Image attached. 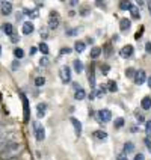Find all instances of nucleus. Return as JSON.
I'll list each match as a JSON object with an SVG mask.
<instances>
[{
    "instance_id": "obj_36",
    "label": "nucleus",
    "mask_w": 151,
    "mask_h": 160,
    "mask_svg": "<svg viewBox=\"0 0 151 160\" xmlns=\"http://www.w3.org/2000/svg\"><path fill=\"white\" fill-rule=\"evenodd\" d=\"M41 36L43 38H48V30L47 29H41Z\"/></svg>"
},
{
    "instance_id": "obj_47",
    "label": "nucleus",
    "mask_w": 151,
    "mask_h": 160,
    "mask_svg": "<svg viewBox=\"0 0 151 160\" xmlns=\"http://www.w3.org/2000/svg\"><path fill=\"white\" fill-rule=\"evenodd\" d=\"M0 56H2V45H0Z\"/></svg>"
},
{
    "instance_id": "obj_6",
    "label": "nucleus",
    "mask_w": 151,
    "mask_h": 160,
    "mask_svg": "<svg viewBox=\"0 0 151 160\" xmlns=\"http://www.w3.org/2000/svg\"><path fill=\"white\" fill-rule=\"evenodd\" d=\"M35 138H36V141H39V142H43V141L45 139V130H44V127H43V125H36Z\"/></svg>"
},
{
    "instance_id": "obj_23",
    "label": "nucleus",
    "mask_w": 151,
    "mask_h": 160,
    "mask_svg": "<svg viewBox=\"0 0 151 160\" xmlns=\"http://www.w3.org/2000/svg\"><path fill=\"white\" fill-rule=\"evenodd\" d=\"M38 50H39V52H41V53L47 54V53H48V45L45 44V42H41V44L38 45Z\"/></svg>"
},
{
    "instance_id": "obj_7",
    "label": "nucleus",
    "mask_w": 151,
    "mask_h": 160,
    "mask_svg": "<svg viewBox=\"0 0 151 160\" xmlns=\"http://www.w3.org/2000/svg\"><path fill=\"white\" fill-rule=\"evenodd\" d=\"M133 45H125V47H123L121 48V52H119V54H121V58H124V59H127V58H130L132 54H133Z\"/></svg>"
},
{
    "instance_id": "obj_34",
    "label": "nucleus",
    "mask_w": 151,
    "mask_h": 160,
    "mask_svg": "<svg viewBox=\"0 0 151 160\" xmlns=\"http://www.w3.org/2000/svg\"><path fill=\"white\" fill-rule=\"evenodd\" d=\"M8 143H9V142H5V141H0V152H2L3 150H5V148H6V147H8Z\"/></svg>"
},
{
    "instance_id": "obj_31",
    "label": "nucleus",
    "mask_w": 151,
    "mask_h": 160,
    "mask_svg": "<svg viewBox=\"0 0 151 160\" xmlns=\"http://www.w3.org/2000/svg\"><path fill=\"white\" fill-rule=\"evenodd\" d=\"M48 65V58L44 56V58H41V61H39V67H47Z\"/></svg>"
},
{
    "instance_id": "obj_21",
    "label": "nucleus",
    "mask_w": 151,
    "mask_h": 160,
    "mask_svg": "<svg viewBox=\"0 0 151 160\" xmlns=\"http://www.w3.org/2000/svg\"><path fill=\"white\" fill-rule=\"evenodd\" d=\"M130 12H132V17L133 18H136V20L141 18V11L136 8V6H132V8H130Z\"/></svg>"
},
{
    "instance_id": "obj_20",
    "label": "nucleus",
    "mask_w": 151,
    "mask_h": 160,
    "mask_svg": "<svg viewBox=\"0 0 151 160\" xmlns=\"http://www.w3.org/2000/svg\"><path fill=\"white\" fill-rule=\"evenodd\" d=\"M100 54H101V48H100V47H94V48L91 50V54H89V56H91L92 59H97Z\"/></svg>"
},
{
    "instance_id": "obj_41",
    "label": "nucleus",
    "mask_w": 151,
    "mask_h": 160,
    "mask_svg": "<svg viewBox=\"0 0 151 160\" xmlns=\"http://www.w3.org/2000/svg\"><path fill=\"white\" fill-rule=\"evenodd\" d=\"M36 52H38V47H32V48H30V52H29V54H30V56H33Z\"/></svg>"
},
{
    "instance_id": "obj_5",
    "label": "nucleus",
    "mask_w": 151,
    "mask_h": 160,
    "mask_svg": "<svg viewBox=\"0 0 151 160\" xmlns=\"http://www.w3.org/2000/svg\"><path fill=\"white\" fill-rule=\"evenodd\" d=\"M98 116H100V121H103V122H109L112 119V113L109 109H101L98 112Z\"/></svg>"
},
{
    "instance_id": "obj_13",
    "label": "nucleus",
    "mask_w": 151,
    "mask_h": 160,
    "mask_svg": "<svg viewBox=\"0 0 151 160\" xmlns=\"http://www.w3.org/2000/svg\"><path fill=\"white\" fill-rule=\"evenodd\" d=\"M3 32L6 33V36H12L14 35V27L11 23H5L3 24Z\"/></svg>"
},
{
    "instance_id": "obj_35",
    "label": "nucleus",
    "mask_w": 151,
    "mask_h": 160,
    "mask_svg": "<svg viewBox=\"0 0 151 160\" xmlns=\"http://www.w3.org/2000/svg\"><path fill=\"white\" fill-rule=\"evenodd\" d=\"M70 53H71V48L70 47H65V48L61 50V54H70Z\"/></svg>"
},
{
    "instance_id": "obj_26",
    "label": "nucleus",
    "mask_w": 151,
    "mask_h": 160,
    "mask_svg": "<svg viewBox=\"0 0 151 160\" xmlns=\"http://www.w3.org/2000/svg\"><path fill=\"white\" fill-rule=\"evenodd\" d=\"M132 6H133V5H132L130 2H121V3H119V8L121 9H130Z\"/></svg>"
},
{
    "instance_id": "obj_14",
    "label": "nucleus",
    "mask_w": 151,
    "mask_h": 160,
    "mask_svg": "<svg viewBox=\"0 0 151 160\" xmlns=\"http://www.w3.org/2000/svg\"><path fill=\"white\" fill-rule=\"evenodd\" d=\"M86 97V92H85V89H82V88H79V89H76V94H74V98L76 100H83V98Z\"/></svg>"
},
{
    "instance_id": "obj_1",
    "label": "nucleus",
    "mask_w": 151,
    "mask_h": 160,
    "mask_svg": "<svg viewBox=\"0 0 151 160\" xmlns=\"http://www.w3.org/2000/svg\"><path fill=\"white\" fill-rule=\"evenodd\" d=\"M21 151H23V145H21V142H18V141H15V142H9L8 147L0 152V159L2 160H12V159H15Z\"/></svg>"
},
{
    "instance_id": "obj_4",
    "label": "nucleus",
    "mask_w": 151,
    "mask_h": 160,
    "mask_svg": "<svg viewBox=\"0 0 151 160\" xmlns=\"http://www.w3.org/2000/svg\"><path fill=\"white\" fill-rule=\"evenodd\" d=\"M133 80L136 85H143L145 82H147V74H145V71L143 70H139V71L134 72L133 76Z\"/></svg>"
},
{
    "instance_id": "obj_28",
    "label": "nucleus",
    "mask_w": 151,
    "mask_h": 160,
    "mask_svg": "<svg viewBox=\"0 0 151 160\" xmlns=\"http://www.w3.org/2000/svg\"><path fill=\"white\" fill-rule=\"evenodd\" d=\"M124 125V118H116L115 119V127L116 128H121Z\"/></svg>"
},
{
    "instance_id": "obj_32",
    "label": "nucleus",
    "mask_w": 151,
    "mask_h": 160,
    "mask_svg": "<svg viewBox=\"0 0 151 160\" xmlns=\"http://www.w3.org/2000/svg\"><path fill=\"white\" fill-rule=\"evenodd\" d=\"M134 68H127V70H125V76H127V77H133L134 76Z\"/></svg>"
},
{
    "instance_id": "obj_22",
    "label": "nucleus",
    "mask_w": 151,
    "mask_h": 160,
    "mask_svg": "<svg viewBox=\"0 0 151 160\" xmlns=\"http://www.w3.org/2000/svg\"><path fill=\"white\" fill-rule=\"evenodd\" d=\"M74 70H76V72L83 71V63H82V61H79V59L74 61Z\"/></svg>"
},
{
    "instance_id": "obj_27",
    "label": "nucleus",
    "mask_w": 151,
    "mask_h": 160,
    "mask_svg": "<svg viewBox=\"0 0 151 160\" xmlns=\"http://www.w3.org/2000/svg\"><path fill=\"white\" fill-rule=\"evenodd\" d=\"M107 85H109V91H110V92H115L116 89H118V86H116V83L113 82V80H110Z\"/></svg>"
},
{
    "instance_id": "obj_16",
    "label": "nucleus",
    "mask_w": 151,
    "mask_h": 160,
    "mask_svg": "<svg viewBox=\"0 0 151 160\" xmlns=\"http://www.w3.org/2000/svg\"><path fill=\"white\" fill-rule=\"evenodd\" d=\"M74 50H76L77 53H82V52L85 50V42H83V41H76V44H74Z\"/></svg>"
},
{
    "instance_id": "obj_24",
    "label": "nucleus",
    "mask_w": 151,
    "mask_h": 160,
    "mask_svg": "<svg viewBox=\"0 0 151 160\" xmlns=\"http://www.w3.org/2000/svg\"><path fill=\"white\" fill-rule=\"evenodd\" d=\"M95 138H98V139H106L107 133L103 132V130H97V132H95Z\"/></svg>"
},
{
    "instance_id": "obj_29",
    "label": "nucleus",
    "mask_w": 151,
    "mask_h": 160,
    "mask_svg": "<svg viewBox=\"0 0 151 160\" xmlns=\"http://www.w3.org/2000/svg\"><path fill=\"white\" fill-rule=\"evenodd\" d=\"M44 83H45V79H44V77H41V76L35 79V85H36V86H43Z\"/></svg>"
},
{
    "instance_id": "obj_37",
    "label": "nucleus",
    "mask_w": 151,
    "mask_h": 160,
    "mask_svg": "<svg viewBox=\"0 0 151 160\" xmlns=\"http://www.w3.org/2000/svg\"><path fill=\"white\" fill-rule=\"evenodd\" d=\"M133 160H145V156L139 152V154H136V156H134V159H133Z\"/></svg>"
},
{
    "instance_id": "obj_46",
    "label": "nucleus",
    "mask_w": 151,
    "mask_h": 160,
    "mask_svg": "<svg viewBox=\"0 0 151 160\" xmlns=\"http://www.w3.org/2000/svg\"><path fill=\"white\" fill-rule=\"evenodd\" d=\"M148 86H150V88H151V77H150V79H148Z\"/></svg>"
},
{
    "instance_id": "obj_15",
    "label": "nucleus",
    "mask_w": 151,
    "mask_h": 160,
    "mask_svg": "<svg viewBox=\"0 0 151 160\" xmlns=\"http://www.w3.org/2000/svg\"><path fill=\"white\" fill-rule=\"evenodd\" d=\"M36 109H38V118H43V116L45 115V109H47V104H44V103H39Z\"/></svg>"
},
{
    "instance_id": "obj_12",
    "label": "nucleus",
    "mask_w": 151,
    "mask_h": 160,
    "mask_svg": "<svg viewBox=\"0 0 151 160\" xmlns=\"http://www.w3.org/2000/svg\"><path fill=\"white\" fill-rule=\"evenodd\" d=\"M141 107L143 110H150L151 109V98L150 97H143L142 101H141Z\"/></svg>"
},
{
    "instance_id": "obj_43",
    "label": "nucleus",
    "mask_w": 151,
    "mask_h": 160,
    "mask_svg": "<svg viewBox=\"0 0 151 160\" xmlns=\"http://www.w3.org/2000/svg\"><path fill=\"white\" fill-rule=\"evenodd\" d=\"M101 71H104V74H106V72L109 71V65H103V67H101Z\"/></svg>"
},
{
    "instance_id": "obj_2",
    "label": "nucleus",
    "mask_w": 151,
    "mask_h": 160,
    "mask_svg": "<svg viewBox=\"0 0 151 160\" xmlns=\"http://www.w3.org/2000/svg\"><path fill=\"white\" fill-rule=\"evenodd\" d=\"M48 29H58L59 24H61V17H59V14L58 12H52L50 14V17H48Z\"/></svg>"
},
{
    "instance_id": "obj_11",
    "label": "nucleus",
    "mask_w": 151,
    "mask_h": 160,
    "mask_svg": "<svg viewBox=\"0 0 151 160\" xmlns=\"http://www.w3.org/2000/svg\"><path fill=\"white\" fill-rule=\"evenodd\" d=\"M70 121H71L73 127H74V132H76V134L79 136V134L82 133V122H80L79 119H76V118H71Z\"/></svg>"
},
{
    "instance_id": "obj_39",
    "label": "nucleus",
    "mask_w": 151,
    "mask_h": 160,
    "mask_svg": "<svg viewBox=\"0 0 151 160\" xmlns=\"http://www.w3.org/2000/svg\"><path fill=\"white\" fill-rule=\"evenodd\" d=\"M145 145H147V148H148V151L151 152V141H150V139H145Z\"/></svg>"
},
{
    "instance_id": "obj_8",
    "label": "nucleus",
    "mask_w": 151,
    "mask_h": 160,
    "mask_svg": "<svg viewBox=\"0 0 151 160\" xmlns=\"http://www.w3.org/2000/svg\"><path fill=\"white\" fill-rule=\"evenodd\" d=\"M2 14L3 15H9L12 12V3L11 2H2Z\"/></svg>"
},
{
    "instance_id": "obj_25",
    "label": "nucleus",
    "mask_w": 151,
    "mask_h": 160,
    "mask_svg": "<svg viewBox=\"0 0 151 160\" xmlns=\"http://www.w3.org/2000/svg\"><path fill=\"white\" fill-rule=\"evenodd\" d=\"M14 54H15V58L21 59V58L24 56V52H23V48H15V50H14Z\"/></svg>"
},
{
    "instance_id": "obj_33",
    "label": "nucleus",
    "mask_w": 151,
    "mask_h": 160,
    "mask_svg": "<svg viewBox=\"0 0 151 160\" xmlns=\"http://www.w3.org/2000/svg\"><path fill=\"white\" fill-rule=\"evenodd\" d=\"M145 133L151 138V121H148V122L145 124Z\"/></svg>"
},
{
    "instance_id": "obj_9",
    "label": "nucleus",
    "mask_w": 151,
    "mask_h": 160,
    "mask_svg": "<svg viewBox=\"0 0 151 160\" xmlns=\"http://www.w3.org/2000/svg\"><path fill=\"white\" fill-rule=\"evenodd\" d=\"M33 30H35V26L32 24V21H26V23H23V33H24V35H30Z\"/></svg>"
},
{
    "instance_id": "obj_10",
    "label": "nucleus",
    "mask_w": 151,
    "mask_h": 160,
    "mask_svg": "<svg viewBox=\"0 0 151 160\" xmlns=\"http://www.w3.org/2000/svg\"><path fill=\"white\" fill-rule=\"evenodd\" d=\"M132 26V21L128 20V18H123L121 21H119V29H121V32H127L128 29Z\"/></svg>"
},
{
    "instance_id": "obj_44",
    "label": "nucleus",
    "mask_w": 151,
    "mask_h": 160,
    "mask_svg": "<svg viewBox=\"0 0 151 160\" xmlns=\"http://www.w3.org/2000/svg\"><path fill=\"white\" fill-rule=\"evenodd\" d=\"M18 67H20V63H18V62H14V65H12V68H14V70H17Z\"/></svg>"
},
{
    "instance_id": "obj_38",
    "label": "nucleus",
    "mask_w": 151,
    "mask_h": 160,
    "mask_svg": "<svg viewBox=\"0 0 151 160\" xmlns=\"http://www.w3.org/2000/svg\"><path fill=\"white\" fill-rule=\"evenodd\" d=\"M145 52H147V53H151V42H147V44H145Z\"/></svg>"
},
{
    "instance_id": "obj_30",
    "label": "nucleus",
    "mask_w": 151,
    "mask_h": 160,
    "mask_svg": "<svg viewBox=\"0 0 151 160\" xmlns=\"http://www.w3.org/2000/svg\"><path fill=\"white\" fill-rule=\"evenodd\" d=\"M65 33H67L68 36H74V35H77V33H79V29H68Z\"/></svg>"
},
{
    "instance_id": "obj_17",
    "label": "nucleus",
    "mask_w": 151,
    "mask_h": 160,
    "mask_svg": "<svg viewBox=\"0 0 151 160\" xmlns=\"http://www.w3.org/2000/svg\"><path fill=\"white\" fill-rule=\"evenodd\" d=\"M134 151V143L133 142H127L124 145V152L125 154H132Z\"/></svg>"
},
{
    "instance_id": "obj_40",
    "label": "nucleus",
    "mask_w": 151,
    "mask_h": 160,
    "mask_svg": "<svg viewBox=\"0 0 151 160\" xmlns=\"http://www.w3.org/2000/svg\"><path fill=\"white\" fill-rule=\"evenodd\" d=\"M11 41H12V42H17V41H20V36H18V35H12V36H11Z\"/></svg>"
},
{
    "instance_id": "obj_19",
    "label": "nucleus",
    "mask_w": 151,
    "mask_h": 160,
    "mask_svg": "<svg viewBox=\"0 0 151 160\" xmlns=\"http://www.w3.org/2000/svg\"><path fill=\"white\" fill-rule=\"evenodd\" d=\"M23 106H24V119H29V103H27V98L23 95Z\"/></svg>"
},
{
    "instance_id": "obj_18",
    "label": "nucleus",
    "mask_w": 151,
    "mask_h": 160,
    "mask_svg": "<svg viewBox=\"0 0 151 160\" xmlns=\"http://www.w3.org/2000/svg\"><path fill=\"white\" fill-rule=\"evenodd\" d=\"M88 80H89V85L92 88H95V77H94V67L89 70V76H88Z\"/></svg>"
},
{
    "instance_id": "obj_3",
    "label": "nucleus",
    "mask_w": 151,
    "mask_h": 160,
    "mask_svg": "<svg viewBox=\"0 0 151 160\" xmlns=\"http://www.w3.org/2000/svg\"><path fill=\"white\" fill-rule=\"evenodd\" d=\"M59 77H61L63 83H70L71 82V70H70V67L63 65L62 68L59 70Z\"/></svg>"
},
{
    "instance_id": "obj_42",
    "label": "nucleus",
    "mask_w": 151,
    "mask_h": 160,
    "mask_svg": "<svg viewBox=\"0 0 151 160\" xmlns=\"http://www.w3.org/2000/svg\"><path fill=\"white\" fill-rule=\"evenodd\" d=\"M136 118H138V122H139V124H141V122H143V116L142 115H139V113H138V115H136Z\"/></svg>"
},
{
    "instance_id": "obj_45",
    "label": "nucleus",
    "mask_w": 151,
    "mask_h": 160,
    "mask_svg": "<svg viewBox=\"0 0 151 160\" xmlns=\"http://www.w3.org/2000/svg\"><path fill=\"white\" fill-rule=\"evenodd\" d=\"M148 9H150V15H151V2L148 3Z\"/></svg>"
}]
</instances>
